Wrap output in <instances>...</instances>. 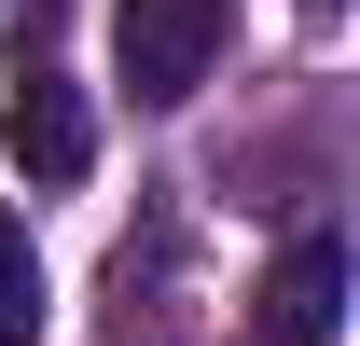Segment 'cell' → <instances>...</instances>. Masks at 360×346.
Returning <instances> with one entry per match:
<instances>
[{"instance_id":"1","label":"cell","mask_w":360,"mask_h":346,"mask_svg":"<svg viewBox=\"0 0 360 346\" xmlns=\"http://www.w3.org/2000/svg\"><path fill=\"white\" fill-rule=\"evenodd\" d=\"M222 0H125V14H111V56H125V84L153 97V111H180V97L208 84V70H222Z\"/></svg>"},{"instance_id":"2","label":"cell","mask_w":360,"mask_h":346,"mask_svg":"<svg viewBox=\"0 0 360 346\" xmlns=\"http://www.w3.org/2000/svg\"><path fill=\"white\" fill-rule=\"evenodd\" d=\"M0 153H14V180H84L97 167V111H84V84H56V70H14V111H0Z\"/></svg>"},{"instance_id":"3","label":"cell","mask_w":360,"mask_h":346,"mask_svg":"<svg viewBox=\"0 0 360 346\" xmlns=\"http://www.w3.org/2000/svg\"><path fill=\"white\" fill-rule=\"evenodd\" d=\"M333 319H347V250H333V236H291V250H277V277H264V319H250V333H277V346H333Z\"/></svg>"},{"instance_id":"4","label":"cell","mask_w":360,"mask_h":346,"mask_svg":"<svg viewBox=\"0 0 360 346\" xmlns=\"http://www.w3.org/2000/svg\"><path fill=\"white\" fill-rule=\"evenodd\" d=\"M42 333V250H28V222H0V346Z\"/></svg>"},{"instance_id":"5","label":"cell","mask_w":360,"mask_h":346,"mask_svg":"<svg viewBox=\"0 0 360 346\" xmlns=\"http://www.w3.org/2000/svg\"><path fill=\"white\" fill-rule=\"evenodd\" d=\"M250 346H277V333H250Z\"/></svg>"},{"instance_id":"6","label":"cell","mask_w":360,"mask_h":346,"mask_svg":"<svg viewBox=\"0 0 360 346\" xmlns=\"http://www.w3.org/2000/svg\"><path fill=\"white\" fill-rule=\"evenodd\" d=\"M319 14H333V0H319Z\"/></svg>"}]
</instances>
